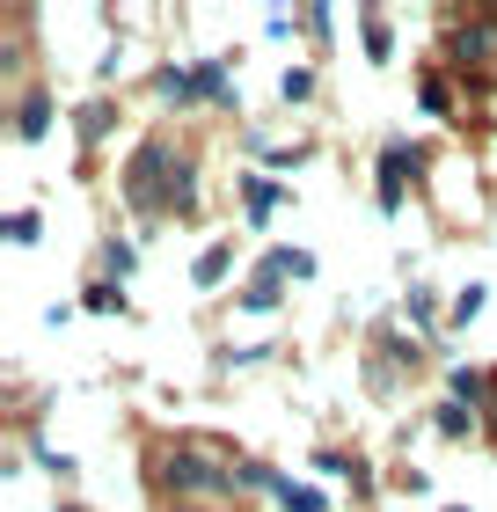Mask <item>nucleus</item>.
Listing matches in <instances>:
<instances>
[{"mask_svg": "<svg viewBox=\"0 0 497 512\" xmlns=\"http://www.w3.org/2000/svg\"><path fill=\"white\" fill-rule=\"evenodd\" d=\"M125 198L139 205V213H161L169 198L183 205V213H191V169L176 161L169 139H147V147L125 161Z\"/></svg>", "mask_w": 497, "mask_h": 512, "instance_id": "f257e3e1", "label": "nucleus"}, {"mask_svg": "<svg viewBox=\"0 0 497 512\" xmlns=\"http://www.w3.org/2000/svg\"><path fill=\"white\" fill-rule=\"evenodd\" d=\"M402 169H417V154L395 139V147L381 154V213H402Z\"/></svg>", "mask_w": 497, "mask_h": 512, "instance_id": "f03ea898", "label": "nucleus"}, {"mask_svg": "<svg viewBox=\"0 0 497 512\" xmlns=\"http://www.w3.org/2000/svg\"><path fill=\"white\" fill-rule=\"evenodd\" d=\"M242 198H249V220H271V213H278V198H286V191H278L271 176H249V183H242Z\"/></svg>", "mask_w": 497, "mask_h": 512, "instance_id": "7ed1b4c3", "label": "nucleus"}, {"mask_svg": "<svg viewBox=\"0 0 497 512\" xmlns=\"http://www.w3.org/2000/svg\"><path fill=\"white\" fill-rule=\"evenodd\" d=\"M44 118H52V96H44V88H30V96H22L15 132H22V139H44Z\"/></svg>", "mask_w": 497, "mask_h": 512, "instance_id": "20e7f679", "label": "nucleus"}, {"mask_svg": "<svg viewBox=\"0 0 497 512\" xmlns=\"http://www.w3.org/2000/svg\"><path fill=\"white\" fill-rule=\"evenodd\" d=\"M432 425H439V439H468V432H476V410H461V403H439V410H432Z\"/></svg>", "mask_w": 497, "mask_h": 512, "instance_id": "39448f33", "label": "nucleus"}, {"mask_svg": "<svg viewBox=\"0 0 497 512\" xmlns=\"http://www.w3.org/2000/svg\"><path fill=\"white\" fill-rule=\"evenodd\" d=\"M278 505H286V512H329V498L307 491V483H278Z\"/></svg>", "mask_w": 497, "mask_h": 512, "instance_id": "423d86ee", "label": "nucleus"}, {"mask_svg": "<svg viewBox=\"0 0 497 512\" xmlns=\"http://www.w3.org/2000/svg\"><path fill=\"white\" fill-rule=\"evenodd\" d=\"M366 52H373V59H388V52H395V30H388V15H366Z\"/></svg>", "mask_w": 497, "mask_h": 512, "instance_id": "0eeeda50", "label": "nucleus"}, {"mask_svg": "<svg viewBox=\"0 0 497 512\" xmlns=\"http://www.w3.org/2000/svg\"><path fill=\"white\" fill-rule=\"evenodd\" d=\"M220 278H227V249L212 242V249L198 256V286H220Z\"/></svg>", "mask_w": 497, "mask_h": 512, "instance_id": "6e6552de", "label": "nucleus"}, {"mask_svg": "<svg viewBox=\"0 0 497 512\" xmlns=\"http://www.w3.org/2000/svg\"><path fill=\"white\" fill-rule=\"evenodd\" d=\"M278 96H286V103H307V96H315V74H307V66H293V74L278 81Z\"/></svg>", "mask_w": 497, "mask_h": 512, "instance_id": "1a4fd4ad", "label": "nucleus"}, {"mask_svg": "<svg viewBox=\"0 0 497 512\" xmlns=\"http://www.w3.org/2000/svg\"><path fill=\"white\" fill-rule=\"evenodd\" d=\"M483 315V286H468V293H454V322H476Z\"/></svg>", "mask_w": 497, "mask_h": 512, "instance_id": "9d476101", "label": "nucleus"}, {"mask_svg": "<svg viewBox=\"0 0 497 512\" xmlns=\"http://www.w3.org/2000/svg\"><path fill=\"white\" fill-rule=\"evenodd\" d=\"M8 242H37V213H8Z\"/></svg>", "mask_w": 497, "mask_h": 512, "instance_id": "9b49d317", "label": "nucleus"}, {"mask_svg": "<svg viewBox=\"0 0 497 512\" xmlns=\"http://www.w3.org/2000/svg\"><path fill=\"white\" fill-rule=\"evenodd\" d=\"M88 308L110 315V308H125V293H110V286H88Z\"/></svg>", "mask_w": 497, "mask_h": 512, "instance_id": "f8f14e48", "label": "nucleus"}]
</instances>
